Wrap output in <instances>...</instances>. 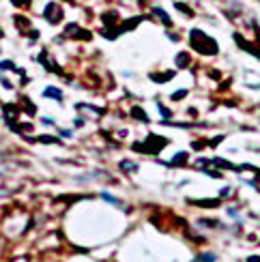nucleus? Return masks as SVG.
I'll return each instance as SVG.
<instances>
[{"mask_svg": "<svg viewBox=\"0 0 260 262\" xmlns=\"http://www.w3.org/2000/svg\"><path fill=\"white\" fill-rule=\"evenodd\" d=\"M45 95H54L56 99H60V92L58 90H45Z\"/></svg>", "mask_w": 260, "mask_h": 262, "instance_id": "1", "label": "nucleus"}]
</instances>
